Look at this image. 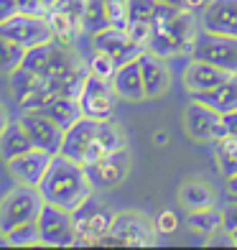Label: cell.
<instances>
[{"mask_svg": "<svg viewBox=\"0 0 237 250\" xmlns=\"http://www.w3.org/2000/svg\"><path fill=\"white\" fill-rule=\"evenodd\" d=\"M39 191H41L43 202L74 212L84 199L95 194V187L89 181L84 164L72 161V158H66L61 153H54L49 171L39 184Z\"/></svg>", "mask_w": 237, "mask_h": 250, "instance_id": "cell-1", "label": "cell"}, {"mask_svg": "<svg viewBox=\"0 0 237 250\" xmlns=\"http://www.w3.org/2000/svg\"><path fill=\"white\" fill-rule=\"evenodd\" d=\"M199 33V21L191 10L158 3V10L153 16V39L148 49L161 54L163 59L166 56H194Z\"/></svg>", "mask_w": 237, "mask_h": 250, "instance_id": "cell-2", "label": "cell"}, {"mask_svg": "<svg viewBox=\"0 0 237 250\" xmlns=\"http://www.w3.org/2000/svg\"><path fill=\"white\" fill-rule=\"evenodd\" d=\"M158 240L156 225L143 212H118L110 232L99 240V248H151Z\"/></svg>", "mask_w": 237, "mask_h": 250, "instance_id": "cell-3", "label": "cell"}, {"mask_svg": "<svg viewBox=\"0 0 237 250\" xmlns=\"http://www.w3.org/2000/svg\"><path fill=\"white\" fill-rule=\"evenodd\" d=\"M41 207H43V197H41L39 187L20 184L16 189H10L3 197V202H0V230L8 232L16 225L39 220Z\"/></svg>", "mask_w": 237, "mask_h": 250, "instance_id": "cell-4", "label": "cell"}, {"mask_svg": "<svg viewBox=\"0 0 237 250\" xmlns=\"http://www.w3.org/2000/svg\"><path fill=\"white\" fill-rule=\"evenodd\" d=\"M72 217H74L77 245H99V240L110 232L115 212H110L105 204L92 194L72 212Z\"/></svg>", "mask_w": 237, "mask_h": 250, "instance_id": "cell-5", "label": "cell"}, {"mask_svg": "<svg viewBox=\"0 0 237 250\" xmlns=\"http://www.w3.org/2000/svg\"><path fill=\"white\" fill-rule=\"evenodd\" d=\"M184 130L191 141L197 143H214L219 141L224 133V118L222 112H217L214 107L204 105L191 97V102L184 107Z\"/></svg>", "mask_w": 237, "mask_h": 250, "instance_id": "cell-6", "label": "cell"}, {"mask_svg": "<svg viewBox=\"0 0 237 250\" xmlns=\"http://www.w3.org/2000/svg\"><path fill=\"white\" fill-rule=\"evenodd\" d=\"M39 232H41V245H49V248L77 245L72 212L64 209V207H56V204L43 202L41 214H39Z\"/></svg>", "mask_w": 237, "mask_h": 250, "instance_id": "cell-7", "label": "cell"}, {"mask_svg": "<svg viewBox=\"0 0 237 250\" xmlns=\"http://www.w3.org/2000/svg\"><path fill=\"white\" fill-rule=\"evenodd\" d=\"M115 87H112V79H102L97 74H87V82L82 87V95H79V105L82 112L92 120H112V112H115Z\"/></svg>", "mask_w": 237, "mask_h": 250, "instance_id": "cell-8", "label": "cell"}, {"mask_svg": "<svg viewBox=\"0 0 237 250\" xmlns=\"http://www.w3.org/2000/svg\"><path fill=\"white\" fill-rule=\"evenodd\" d=\"M0 36L20 43L23 49L54 41V33H51L46 16H26V13H18L10 21H5V23H0Z\"/></svg>", "mask_w": 237, "mask_h": 250, "instance_id": "cell-9", "label": "cell"}, {"mask_svg": "<svg viewBox=\"0 0 237 250\" xmlns=\"http://www.w3.org/2000/svg\"><path fill=\"white\" fill-rule=\"evenodd\" d=\"M191 59H201L207 64L219 66L224 72H237V39L201 31Z\"/></svg>", "mask_w": 237, "mask_h": 250, "instance_id": "cell-10", "label": "cell"}, {"mask_svg": "<svg viewBox=\"0 0 237 250\" xmlns=\"http://www.w3.org/2000/svg\"><path fill=\"white\" fill-rule=\"evenodd\" d=\"M87 174H89V181H92L95 189H115L118 184H122L130 171V156H128V148L122 151H115L105 158H97V161L87 164Z\"/></svg>", "mask_w": 237, "mask_h": 250, "instance_id": "cell-11", "label": "cell"}, {"mask_svg": "<svg viewBox=\"0 0 237 250\" xmlns=\"http://www.w3.org/2000/svg\"><path fill=\"white\" fill-rule=\"evenodd\" d=\"M20 123L28 130L31 141L36 148H43L49 153H59L64 143V128L59 123H54L43 110H28L20 115Z\"/></svg>", "mask_w": 237, "mask_h": 250, "instance_id": "cell-12", "label": "cell"}, {"mask_svg": "<svg viewBox=\"0 0 237 250\" xmlns=\"http://www.w3.org/2000/svg\"><path fill=\"white\" fill-rule=\"evenodd\" d=\"M199 28L237 39V0H212L199 13Z\"/></svg>", "mask_w": 237, "mask_h": 250, "instance_id": "cell-13", "label": "cell"}, {"mask_svg": "<svg viewBox=\"0 0 237 250\" xmlns=\"http://www.w3.org/2000/svg\"><path fill=\"white\" fill-rule=\"evenodd\" d=\"M51 158H54V153H49V151L31 148V151H26V153L10 158V161H5V164H8V168H10V174L18 179V184L39 187L41 179L46 176L49 166H51Z\"/></svg>", "mask_w": 237, "mask_h": 250, "instance_id": "cell-14", "label": "cell"}, {"mask_svg": "<svg viewBox=\"0 0 237 250\" xmlns=\"http://www.w3.org/2000/svg\"><path fill=\"white\" fill-rule=\"evenodd\" d=\"M92 49L115 56L118 64H125V62L138 59L140 51H143L140 46H135V43L130 41L125 28H115V26H107L102 31L92 33Z\"/></svg>", "mask_w": 237, "mask_h": 250, "instance_id": "cell-15", "label": "cell"}, {"mask_svg": "<svg viewBox=\"0 0 237 250\" xmlns=\"http://www.w3.org/2000/svg\"><path fill=\"white\" fill-rule=\"evenodd\" d=\"M138 64H140V72H143V84H145V97L156 100V97H163L171 87V72L163 62L161 54H156L151 49H143L138 56Z\"/></svg>", "mask_w": 237, "mask_h": 250, "instance_id": "cell-16", "label": "cell"}, {"mask_svg": "<svg viewBox=\"0 0 237 250\" xmlns=\"http://www.w3.org/2000/svg\"><path fill=\"white\" fill-rule=\"evenodd\" d=\"M97 128H99V120H92V118L82 115L72 128L64 130V143H61L59 153L66 156V158H72V161L84 164L87 151H89V146H92L95 135H97Z\"/></svg>", "mask_w": 237, "mask_h": 250, "instance_id": "cell-17", "label": "cell"}, {"mask_svg": "<svg viewBox=\"0 0 237 250\" xmlns=\"http://www.w3.org/2000/svg\"><path fill=\"white\" fill-rule=\"evenodd\" d=\"M230 74L232 72H224L214 64H207L201 59H191L189 66L184 69V74H181V84H184L186 92L194 97V95H201V92H209V89L219 87Z\"/></svg>", "mask_w": 237, "mask_h": 250, "instance_id": "cell-18", "label": "cell"}, {"mask_svg": "<svg viewBox=\"0 0 237 250\" xmlns=\"http://www.w3.org/2000/svg\"><path fill=\"white\" fill-rule=\"evenodd\" d=\"M112 87H115L118 97H122V100H130V102L145 100V84H143V72H140L138 59L118 66L115 77H112Z\"/></svg>", "mask_w": 237, "mask_h": 250, "instance_id": "cell-19", "label": "cell"}, {"mask_svg": "<svg viewBox=\"0 0 237 250\" xmlns=\"http://www.w3.org/2000/svg\"><path fill=\"white\" fill-rule=\"evenodd\" d=\"M125 148V138H122V130L118 128L112 120H99V128H97V135L92 146L87 151V158H84V166L97 161V158H105L115 151H122Z\"/></svg>", "mask_w": 237, "mask_h": 250, "instance_id": "cell-20", "label": "cell"}, {"mask_svg": "<svg viewBox=\"0 0 237 250\" xmlns=\"http://www.w3.org/2000/svg\"><path fill=\"white\" fill-rule=\"evenodd\" d=\"M194 100L214 107L217 112H222V115L237 110V72H232L219 87L209 89V92H201V95H194Z\"/></svg>", "mask_w": 237, "mask_h": 250, "instance_id": "cell-21", "label": "cell"}, {"mask_svg": "<svg viewBox=\"0 0 237 250\" xmlns=\"http://www.w3.org/2000/svg\"><path fill=\"white\" fill-rule=\"evenodd\" d=\"M31 148H36V146H33L28 130L23 128V123L20 120L8 123V128L0 133V156H3L5 161H10V158H16V156L26 153Z\"/></svg>", "mask_w": 237, "mask_h": 250, "instance_id": "cell-22", "label": "cell"}, {"mask_svg": "<svg viewBox=\"0 0 237 250\" xmlns=\"http://www.w3.org/2000/svg\"><path fill=\"white\" fill-rule=\"evenodd\" d=\"M41 110L46 112V115H49L54 123H59L64 130H66V128H72V125L84 115V112H82V105H79V100H74V97H64V95L51 97Z\"/></svg>", "mask_w": 237, "mask_h": 250, "instance_id": "cell-23", "label": "cell"}, {"mask_svg": "<svg viewBox=\"0 0 237 250\" xmlns=\"http://www.w3.org/2000/svg\"><path fill=\"white\" fill-rule=\"evenodd\" d=\"M178 202L186 212H194V209H207L214 207V191L201 184V181H186L178 189Z\"/></svg>", "mask_w": 237, "mask_h": 250, "instance_id": "cell-24", "label": "cell"}, {"mask_svg": "<svg viewBox=\"0 0 237 250\" xmlns=\"http://www.w3.org/2000/svg\"><path fill=\"white\" fill-rule=\"evenodd\" d=\"M214 161L224 176L237 174V135L224 133L219 141H214Z\"/></svg>", "mask_w": 237, "mask_h": 250, "instance_id": "cell-25", "label": "cell"}, {"mask_svg": "<svg viewBox=\"0 0 237 250\" xmlns=\"http://www.w3.org/2000/svg\"><path fill=\"white\" fill-rule=\"evenodd\" d=\"M41 84H43V77L36 74V72H31V69H26V66H18V69L10 72V89L16 92L18 105L23 100H28Z\"/></svg>", "mask_w": 237, "mask_h": 250, "instance_id": "cell-26", "label": "cell"}, {"mask_svg": "<svg viewBox=\"0 0 237 250\" xmlns=\"http://www.w3.org/2000/svg\"><path fill=\"white\" fill-rule=\"evenodd\" d=\"M186 225H189L194 232L209 237V235H214L217 230H222V212H217L214 207H207V209H194V212H189Z\"/></svg>", "mask_w": 237, "mask_h": 250, "instance_id": "cell-27", "label": "cell"}, {"mask_svg": "<svg viewBox=\"0 0 237 250\" xmlns=\"http://www.w3.org/2000/svg\"><path fill=\"white\" fill-rule=\"evenodd\" d=\"M84 33H97L110 26V16H107V0H87L84 8Z\"/></svg>", "mask_w": 237, "mask_h": 250, "instance_id": "cell-28", "label": "cell"}, {"mask_svg": "<svg viewBox=\"0 0 237 250\" xmlns=\"http://www.w3.org/2000/svg\"><path fill=\"white\" fill-rule=\"evenodd\" d=\"M8 243L10 248H31L41 245V232H39V220H31L23 225H16L13 230H8Z\"/></svg>", "mask_w": 237, "mask_h": 250, "instance_id": "cell-29", "label": "cell"}, {"mask_svg": "<svg viewBox=\"0 0 237 250\" xmlns=\"http://www.w3.org/2000/svg\"><path fill=\"white\" fill-rule=\"evenodd\" d=\"M23 56H26V49L20 46V43L0 36V72L10 74L13 69H18V66L23 64Z\"/></svg>", "mask_w": 237, "mask_h": 250, "instance_id": "cell-30", "label": "cell"}, {"mask_svg": "<svg viewBox=\"0 0 237 250\" xmlns=\"http://www.w3.org/2000/svg\"><path fill=\"white\" fill-rule=\"evenodd\" d=\"M87 66H89V74H97L102 79H112L120 64L115 62V56H110L105 51H95V56L87 62Z\"/></svg>", "mask_w": 237, "mask_h": 250, "instance_id": "cell-31", "label": "cell"}, {"mask_svg": "<svg viewBox=\"0 0 237 250\" xmlns=\"http://www.w3.org/2000/svg\"><path fill=\"white\" fill-rule=\"evenodd\" d=\"M128 36L135 46L140 49H148L151 46V39H153V21H130L128 23Z\"/></svg>", "mask_w": 237, "mask_h": 250, "instance_id": "cell-32", "label": "cell"}, {"mask_svg": "<svg viewBox=\"0 0 237 250\" xmlns=\"http://www.w3.org/2000/svg\"><path fill=\"white\" fill-rule=\"evenodd\" d=\"M153 225H156L158 237H168V235H174L178 230L181 220H178V214L174 209H163V212H158L156 217H153Z\"/></svg>", "mask_w": 237, "mask_h": 250, "instance_id": "cell-33", "label": "cell"}, {"mask_svg": "<svg viewBox=\"0 0 237 250\" xmlns=\"http://www.w3.org/2000/svg\"><path fill=\"white\" fill-rule=\"evenodd\" d=\"M158 10V0H128L130 21H153Z\"/></svg>", "mask_w": 237, "mask_h": 250, "instance_id": "cell-34", "label": "cell"}, {"mask_svg": "<svg viewBox=\"0 0 237 250\" xmlns=\"http://www.w3.org/2000/svg\"><path fill=\"white\" fill-rule=\"evenodd\" d=\"M107 16H110V26L128 28V23H130L128 0H107Z\"/></svg>", "mask_w": 237, "mask_h": 250, "instance_id": "cell-35", "label": "cell"}, {"mask_svg": "<svg viewBox=\"0 0 237 250\" xmlns=\"http://www.w3.org/2000/svg\"><path fill=\"white\" fill-rule=\"evenodd\" d=\"M18 8L26 16H46L49 13V5L43 0H18Z\"/></svg>", "mask_w": 237, "mask_h": 250, "instance_id": "cell-36", "label": "cell"}, {"mask_svg": "<svg viewBox=\"0 0 237 250\" xmlns=\"http://www.w3.org/2000/svg\"><path fill=\"white\" fill-rule=\"evenodd\" d=\"M222 227L230 232H237V199H232L227 207L222 209Z\"/></svg>", "mask_w": 237, "mask_h": 250, "instance_id": "cell-37", "label": "cell"}, {"mask_svg": "<svg viewBox=\"0 0 237 250\" xmlns=\"http://www.w3.org/2000/svg\"><path fill=\"white\" fill-rule=\"evenodd\" d=\"M18 13H20L18 0H0V23H5V21H10Z\"/></svg>", "mask_w": 237, "mask_h": 250, "instance_id": "cell-38", "label": "cell"}, {"mask_svg": "<svg viewBox=\"0 0 237 250\" xmlns=\"http://www.w3.org/2000/svg\"><path fill=\"white\" fill-rule=\"evenodd\" d=\"M224 130L227 133H232V135H237V110H232V112H224Z\"/></svg>", "mask_w": 237, "mask_h": 250, "instance_id": "cell-39", "label": "cell"}, {"mask_svg": "<svg viewBox=\"0 0 237 250\" xmlns=\"http://www.w3.org/2000/svg\"><path fill=\"white\" fill-rule=\"evenodd\" d=\"M209 3H212V0H186L184 8H186V10H191V13H201V10H204Z\"/></svg>", "mask_w": 237, "mask_h": 250, "instance_id": "cell-40", "label": "cell"}, {"mask_svg": "<svg viewBox=\"0 0 237 250\" xmlns=\"http://www.w3.org/2000/svg\"><path fill=\"white\" fill-rule=\"evenodd\" d=\"M227 194L232 199H237V174L235 176H227Z\"/></svg>", "mask_w": 237, "mask_h": 250, "instance_id": "cell-41", "label": "cell"}, {"mask_svg": "<svg viewBox=\"0 0 237 250\" xmlns=\"http://www.w3.org/2000/svg\"><path fill=\"white\" fill-rule=\"evenodd\" d=\"M8 123H10V120H8V112H5V107H3V105H0V133H3V130L8 128Z\"/></svg>", "mask_w": 237, "mask_h": 250, "instance_id": "cell-42", "label": "cell"}, {"mask_svg": "<svg viewBox=\"0 0 237 250\" xmlns=\"http://www.w3.org/2000/svg\"><path fill=\"white\" fill-rule=\"evenodd\" d=\"M158 3H163V5H176V8H184L186 0H158Z\"/></svg>", "mask_w": 237, "mask_h": 250, "instance_id": "cell-43", "label": "cell"}, {"mask_svg": "<svg viewBox=\"0 0 237 250\" xmlns=\"http://www.w3.org/2000/svg\"><path fill=\"white\" fill-rule=\"evenodd\" d=\"M156 143H158V146H163V143H166V133H163V130H158V133H156Z\"/></svg>", "mask_w": 237, "mask_h": 250, "instance_id": "cell-44", "label": "cell"}, {"mask_svg": "<svg viewBox=\"0 0 237 250\" xmlns=\"http://www.w3.org/2000/svg\"><path fill=\"white\" fill-rule=\"evenodd\" d=\"M8 245H10V243H8V235L0 230V248H8Z\"/></svg>", "mask_w": 237, "mask_h": 250, "instance_id": "cell-45", "label": "cell"}, {"mask_svg": "<svg viewBox=\"0 0 237 250\" xmlns=\"http://www.w3.org/2000/svg\"><path fill=\"white\" fill-rule=\"evenodd\" d=\"M43 3H46V5H49V8H51V5H54V3H56V0H43Z\"/></svg>", "mask_w": 237, "mask_h": 250, "instance_id": "cell-46", "label": "cell"}, {"mask_svg": "<svg viewBox=\"0 0 237 250\" xmlns=\"http://www.w3.org/2000/svg\"><path fill=\"white\" fill-rule=\"evenodd\" d=\"M232 235H235V243H237V232H232Z\"/></svg>", "mask_w": 237, "mask_h": 250, "instance_id": "cell-47", "label": "cell"}]
</instances>
